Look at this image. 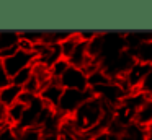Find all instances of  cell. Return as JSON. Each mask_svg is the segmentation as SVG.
I'll use <instances>...</instances> for the list:
<instances>
[{"instance_id": "cell-1", "label": "cell", "mask_w": 152, "mask_h": 140, "mask_svg": "<svg viewBox=\"0 0 152 140\" xmlns=\"http://www.w3.org/2000/svg\"><path fill=\"white\" fill-rule=\"evenodd\" d=\"M108 107L110 106H106V104L103 103L102 99H98L96 96H92L90 99H87L85 103L77 109V112L70 117V119L74 120V124H75V127H77L80 135L88 132V130H92V129H95L100 124V120L103 119V116H105Z\"/></svg>"}, {"instance_id": "cell-2", "label": "cell", "mask_w": 152, "mask_h": 140, "mask_svg": "<svg viewBox=\"0 0 152 140\" xmlns=\"http://www.w3.org/2000/svg\"><path fill=\"white\" fill-rule=\"evenodd\" d=\"M93 94L90 90L87 91H79V90H64V94L61 98V103L57 106V112L62 117H72L77 112L80 106L85 103L87 99H90Z\"/></svg>"}, {"instance_id": "cell-3", "label": "cell", "mask_w": 152, "mask_h": 140, "mask_svg": "<svg viewBox=\"0 0 152 140\" xmlns=\"http://www.w3.org/2000/svg\"><path fill=\"white\" fill-rule=\"evenodd\" d=\"M0 62H2L4 68L7 70V73L10 75V78H13L18 72L31 67V65L36 62V55H34L33 52H26V51L18 49L15 54H12L10 57L4 59V60H0Z\"/></svg>"}, {"instance_id": "cell-4", "label": "cell", "mask_w": 152, "mask_h": 140, "mask_svg": "<svg viewBox=\"0 0 152 140\" xmlns=\"http://www.w3.org/2000/svg\"><path fill=\"white\" fill-rule=\"evenodd\" d=\"M59 83L62 85L64 90H79V91H87L88 88V75L79 67L70 65L66 70V73L61 77Z\"/></svg>"}, {"instance_id": "cell-5", "label": "cell", "mask_w": 152, "mask_h": 140, "mask_svg": "<svg viewBox=\"0 0 152 140\" xmlns=\"http://www.w3.org/2000/svg\"><path fill=\"white\" fill-rule=\"evenodd\" d=\"M62 94H64L62 85L59 83V80H53L51 83H48L46 86L41 90L39 98L44 101V104H46V106L53 107V109H57V106H59V103H61V98H62Z\"/></svg>"}, {"instance_id": "cell-6", "label": "cell", "mask_w": 152, "mask_h": 140, "mask_svg": "<svg viewBox=\"0 0 152 140\" xmlns=\"http://www.w3.org/2000/svg\"><path fill=\"white\" fill-rule=\"evenodd\" d=\"M20 33L18 31H0V60L10 57L18 51Z\"/></svg>"}, {"instance_id": "cell-7", "label": "cell", "mask_w": 152, "mask_h": 140, "mask_svg": "<svg viewBox=\"0 0 152 140\" xmlns=\"http://www.w3.org/2000/svg\"><path fill=\"white\" fill-rule=\"evenodd\" d=\"M131 54L134 55L137 62L152 65V39H147L139 46H136L134 49H131Z\"/></svg>"}, {"instance_id": "cell-8", "label": "cell", "mask_w": 152, "mask_h": 140, "mask_svg": "<svg viewBox=\"0 0 152 140\" xmlns=\"http://www.w3.org/2000/svg\"><path fill=\"white\" fill-rule=\"evenodd\" d=\"M21 88L17 86V85H8L7 88H4V90H0V104L5 107H10L13 106L15 103H18V98H20L21 94Z\"/></svg>"}, {"instance_id": "cell-9", "label": "cell", "mask_w": 152, "mask_h": 140, "mask_svg": "<svg viewBox=\"0 0 152 140\" xmlns=\"http://www.w3.org/2000/svg\"><path fill=\"white\" fill-rule=\"evenodd\" d=\"M134 122L139 124V125H142V127H145V129L152 125V96L144 101V104H142L141 109L136 114Z\"/></svg>"}, {"instance_id": "cell-10", "label": "cell", "mask_w": 152, "mask_h": 140, "mask_svg": "<svg viewBox=\"0 0 152 140\" xmlns=\"http://www.w3.org/2000/svg\"><path fill=\"white\" fill-rule=\"evenodd\" d=\"M119 140H147V129L139 124L132 122L124 129Z\"/></svg>"}, {"instance_id": "cell-11", "label": "cell", "mask_w": 152, "mask_h": 140, "mask_svg": "<svg viewBox=\"0 0 152 140\" xmlns=\"http://www.w3.org/2000/svg\"><path fill=\"white\" fill-rule=\"evenodd\" d=\"M105 38H106V33H98L92 41L87 42L88 55L92 59H95V60H98V62H100V57H102L103 47H105Z\"/></svg>"}, {"instance_id": "cell-12", "label": "cell", "mask_w": 152, "mask_h": 140, "mask_svg": "<svg viewBox=\"0 0 152 140\" xmlns=\"http://www.w3.org/2000/svg\"><path fill=\"white\" fill-rule=\"evenodd\" d=\"M25 111H26V106L25 104H21L20 101L18 103H15L13 106L7 107V117H8V124H10L12 127H17L20 125L21 119H23V114Z\"/></svg>"}, {"instance_id": "cell-13", "label": "cell", "mask_w": 152, "mask_h": 140, "mask_svg": "<svg viewBox=\"0 0 152 140\" xmlns=\"http://www.w3.org/2000/svg\"><path fill=\"white\" fill-rule=\"evenodd\" d=\"M80 38H79V34L77 33H72V36L70 38H67L64 42H61V52H62V59H66V60H69L70 59V55L74 54V51L77 49V46L80 44Z\"/></svg>"}, {"instance_id": "cell-14", "label": "cell", "mask_w": 152, "mask_h": 140, "mask_svg": "<svg viewBox=\"0 0 152 140\" xmlns=\"http://www.w3.org/2000/svg\"><path fill=\"white\" fill-rule=\"evenodd\" d=\"M15 129V133L20 140H41L43 137V130L39 127H28V129Z\"/></svg>"}, {"instance_id": "cell-15", "label": "cell", "mask_w": 152, "mask_h": 140, "mask_svg": "<svg viewBox=\"0 0 152 140\" xmlns=\"http://www.w3.org/2000/svg\"><path fill=\"white\" fill-rule=\"evenodd\" d=\"M31 77H33V65L28 67V68H25V70H21V72H18V73L12 78V83L17 85V86H20L21 90H23V86L31 80Z\"/></svg>"}, {"instance_id": "cell-16", "label": "cell", "mask_w": 152, "mask_h": 140, "mask_svg": "<svg viewBox=\"0 0 152 140\" xmlns=\"http://www.w3.org/2000/svg\"><path fill=\"white\" fill-rule=\"evenodd\" d=\"M43 38H44V31H21L20 33L21 41L30 42L31 46L41 44V42H43Z\"/></svg>"}, {"instance_id": "cell-17", "label": "cell", "mask_w": 152, "mask_h": 140, "mask_svg": "<svg viewBox=\"0 0 152 140\" xmlns=\"http://www.w3.org/2000/svg\"><path fill=\"white\" fill-rule=\"evenodd\" d=\"M70 67L69 60H66V59H61V60H57L56 64L51 67V75H53L54 80H61V77H62L64 73H66V70Z\"/></svg>"}, {"instance_id": "cell-18", "label": "cell", "mask_w": 152, "mask_h": 140, "mask_svg": "<svg viewBox=\"0 0 152 140\" xmlns=\"http://www.w3.org/2000/svg\"><path fill=\"white\" fill-rule=\"evenodd\" d=\"M139 91H142V93H144L145 96H149V98L152 96V65H151V70L147 72V75H145V78H144V81H142L141 90Z\"/></svg>"}, {"instance_id": "cell-19", "label": "cell", "mask_w": 152, "mask_h": 140, "mask_svg": "<svg viewBox=\"0 0 152 140\" xmlns=\"http://www.w3.org/2000/svg\"><path fill=\"white\" fill-rule=\"evenodd\" d=\"M0 140H20L15 133V129L12 125L5 127V129L0 130Z\"/></svg>"}, {"instance_id": "cell-20", "label": "cell", "mask_w": 152, "mask_h": 140, "mask_svg": "<svg viewBox=\"0 0 152 140\" xmlns=\"http://www.w3.org/2000/svg\"><path fill=\"white\" fill-rule=\"evenodd\" d=\"M8 85H12V78H10V75L7 73V70L4 68L2 62H0V90L7 88Z\"/></svg>"}, {"instance_id": "cell-21", "label": "cell", "mask_w": 152, "mask_h": 140, "mask_svg": "<svg viewBox=\"0 0 152 140\" xmlns=\"http://www.w3.org/2000/svg\"><path fill=\"white\" fill-rule=\"evenodd\" d=\"M77 34H79L80 41H83V42H90L96 34H98V31H79Z\"/></svg>"}, {"instance_id": "cell-22", "label": "cell", "mask_w": 152, "mask_h": 140, "mask_svg": "<svg viewBox=\"0 0 152 140\" xmlns=\"http://www.w3.org/2000/svg\"><path fill=\"white\" fill-rule=\"evenodd\" d=\"M41 140H61L59 133H43Z\"/></svg>"}, {"instance_id": "cell-23", "label": "cell", "mask_w": 152, "mask_h": 140, "mask_svg": "<svg viewBox=\"0 0 152 140\" xmlns=\"http://www.w3.org/2000/svg\"><path fill=\"white\" fill-rule=\"evenodd\" d=\"M147 140H152V125L147 127Z\"/></svg>"}]
</instances>
